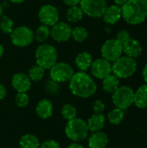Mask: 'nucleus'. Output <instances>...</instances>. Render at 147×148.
Instances as JSON below:
<instances>
[{
  "mask_svg": "<svg viewBox=\"0 0 147 148\" xmlns=\"http://www.w3.org/2000/svg\"><path fill=\"white\" fill-rule=\"evenodd\" d=\"M71 33L72 29L70 25L65 22H58L50 29L51 37L58 42H67L71 37Z\"/></svg>",
  "mask_w": 147,
  "mask_h": 148,
  "instance_id": "obj_12",
  "label": "nucleus"
},
{
  "mask_svg": "<svg viewBox=\"0 0 147 148\" xmlns=\"http://www.w3.org/2000/svg\"><path fill=\"white\" fill-rule=\"evenodd\" d=\"M102 89L107 94H113L120 87V79L113 74H110L102 79Z\"/></svg>",
  "mask_w": 147,
  "mask_h": 148,
  "instance_id": "obj_22",
  "label": "nucleus"
},
{
  "mask_svg": "<svg viewBox=\"0 0 147 148\" xmlns=\"http://www.w3.org/2000/svg\"><path fill=\"white\" fill-rule=\"evenodd\" d=\"M101 53L102 58L110 62H113L123 54L122 44L115 38L107 39L101 46Z\"/></svg>",
  "mask_w": 147,
  "mask_h": 148,
  "instance_id": "obj_9",
  "label": "nucleus"
},
{
  "mask_svg": "<svg viewBox=\"0 0 147 148\" xmlns=\"http://www.w3.org/2000/svg\"><path fill=\"white\" fill-rule=\"evenodd\" d=\"M50 36V29H49V27L44 25V24H42L41 26H39L36 32L34 33V37L35 39L38 42H45L49 36Z\"/></svg>",
  "mask_w": 147,
  "mask_h": 148,
  "instance_id": "obj_27",
  "label": "nucleus"
},
{
  "mask_svg": "<svg viewBox=\"0 0 147 148\" xmlns=\"http://www.w3.org/2000/svg\"><path fill=\"white\" fill-rule=\"evenodd\" d=\"M124 111L125 110H122V109L118 108L112 109L107 114L108 121L112 125H115V126L120 125L125 118V112Z\"/></svg>",
  "mask_w": 147,
  "mask_h": 148,
  "instance_id": "obj_25",
  "label": "nucleus"
},
{
  "mask_svg": "<svg viewBox=\"0 0 147 148\" xmlns=\"http://www.w3.org/2000/svg\"><path fill=\"white\" fill-rule=\"evenodd\" d=\"M103 20L106 23L113 25L117 23L122 18V10L121 7L116 4L107 6L102 15Z\"/></svg>",
  "mask_w": 147,
  "mask_h": 148,
  "instance_id": "obj_16",
  "label": "nucleus"
},
{
  "mask_svg": "<svg viewBox=\"0 0 147 148\" xmlns=\"http://www.w3.org/2000/svg\"><path fill=\"white\" fill-rule=\"evenodd\" d=\"M11 85L17 93H27L31 87V81L28 75L16 73L12 76Z\"/></svg>",
  "mask_w": 147,
  "mask_h": 148,
  "instance_id": "obj_15",
  "label": "nucleus"
},
{
  "mask_svg": "<svg viewBox=\"0 0 147 148\" xmlns=\"http://www.w3.org/2000/svg\"><path fill=\"white\" fill-rule=\"evenodd\" d=\"M80 7L83 13L90 17H101L107 7L106 0H81Z\"/></svg>",
  "mask_w": 147,
  "mask_h": 148,
  "instance_id": "obj_10",
  "label": "nucleus"
},
{
  "mask_svg": "<svg viewBox=\"0 0 147 148\" xmlns=\"http://www.w3.org/2000/svg\"><path fill=\"white\" fill-rule=\"evenodd\" d=\"M71 93L80 98H88L97 91V85L94 80L86 72L79 71L75 73L69 81Z\"/></svg>",
  "mask_w": 147,
  "mask_h": 148,
  "instance_id": "obj_1",
  "label": "nucleus"
},
{
  "mask_svg": "<svg viewBox=\"0 0 147 148\" xmlns=\"http://www.w3.org/2000/svg\"><path fill=\"white\" fill-rule=\"evenodd\" d=\"M39 148H61L59 143L55 140H47L43 141Z\"/></svg>",
  "mask_w": 147,
  "mask_h": 148,
  "instance_id": "obj_35",
  "label": "nucleus"
},
{
  "mask_svg": "<svg viewBox=\"0 0 147 148\" xmlns=\"http://www.w3.org/2000/svg\"><path fill=\"white\" fill-rule=\"evenodd\" d=\"M84 16V13L81 10V8L78 5L71 6L67 10L66 12V17L67 20L70 23H77L82 19Z\"/></svg>",
  "mask_w": 147,
  "mask_h": 148,
  "instance_id": "obj_24",
  "label": "nucleus"
},
{
  "mask_svg": "<svg viewBox=\"0 0 147 148\" xmlns=\"http://www.w3.org/2000/svg\"><path fill=\"white\" fill-rule=\"evenodd\" d=\"M62 116L67 121L76 118L77 116L76 108L71 104H65L62 108Z\"/></svg>",
  "mask_w": 147,
  "mask_h": 148,
  "instance_id": "obj_28",
  "label": "nucleus"
},
{
  "mask_svg": "<svg viewBox=\"0 0 147 148\" xmlns=\"http://www.w3.org/2000/svg\"><path fill=\"white\" fill-rule=\"evenodd\" d=\"M3 52H4L3 47V45H1V44H0V58L3 56Z\"/></svg>",
  "mask_w": 147,
  "mask_h": 148,
  "instance_id": "obj_41",
  "label": "nucleus"
},
{
  "mask_svg": "<svg viewBox=\"0 0 147 148\" xmlns=\"http://www.w3.org/2000/svg\"><path fill=\"white\" fill-rule=\"evenodd\" d=\"M35 58L37 65L41 66L44 69H49L57 62L58 54L53 45L42 43L36 49Z\"/></svg>",
  "mask_w": 147,
  "mask_h": 148,
  "instance_id": "obj_5",
  "label": "nucleus"
},
{
  "mask_svg": "<svg viewBox=\"0 0 147 148\" xmlns=\"http://www.w3.org/2000/svg\"><path fill=\"white\" fill-rule=\"evenodd\" d=\"M29 101V98L26 93H17L15 96V103L18 108H25Z\"/></svg>",
  "mask_w": 147,
  "mask_h": 148,
  "instance_id": "obj_31",
  "label": "nucleus"
},
{
  "mask_svg": "<svg viewBox=\"0 0 147 148\" xmlns=\"http://www.w3.org/2000/svg\"><path fill=\"white\" fill-rule=\"evenodd\" d=\"M62 2L68 5V7H71V6H75V5H78L81 2V0H62Z\"/></svg>",
  "mask_w": 147,
  "mask_h": 148,
  "instance_id": "obj_36",
  "label": "nucleus"
},
{
  "mask_svg": "<svg viewBox=\"0 0 147 148\" xmlns=\"http://www.w3.org/2000/svg\"><path fill=\"white\" fill-rule=\"evenodd\" d=\"M90 69L92 75L100 80H102L112 74V63L104 58H99L93 61Z\"/></svg>",
  "mask_w": 147,
  "mask_h": 148,
  "instance_id": "obj_13",
  "label": "nucleus"
},
{
  "mask_svg": "<svg viewBox=\"0 0 147 148\" xmlns=\"http://www.w3.org/2000/svg\"><path fill=\"white\" fill-rule=\"evenodd\" d=\"M3 5L0 4V18L3 16Z\"/></svg>",
  "mask_w": 147,
  "mask_h": 148,
  "instance_id": "obj_43",
  "label": "nucleus"
},
{
  "mask_svg": "<svg viewBox=\"0 0 147 148\" xmlns=\"http://www.w3.org/2000/svg\"><path fill=\"white\" fill-rule=\"evenodd\" d=\"M108 136L102 131L92 133L88 140V145L89 148H106L108 145Z\"/></svg>",
  "mask_w": 147,
  "mask_h": 148,
  "instance_id": "obj_17",
  "label": "nucleus"
},
{
  "mask_svg": "<svg viewBox=\"0 0 147 148\" xmlns=\"http://www.w3.org/2000/svg\"><path fill=\"white\" fill-rule=\"evenodd\" d=\"M0 29L5 34H10L14 29V23L11 18L3 16L0 18Z\"/></svg>",
  "mask_w": 147,
  "mask_h": 148,
  "instance_id": "obj_30",
  "label": "nucleus"
},
{
  "mask_svg": "<svg viewBox=\"0 0 147 148\" xmlns=\"http://www.w3.org/2000/svg\"><path fill=\"white\" fill-rule=\"evenodd\" d=\"M53 104L48 99H42L39 101L36 108V113L37 116L42 120H47L50 118L53 114Z\"/></svg>",
  "mask_w": 147,
  "mask_h": 148,
  "instance_id": "obj_18",
  "label": "nucleus"
},
{
  "mask_svg": "<svg viewBox=\"0 0 147 148\" xmlns=\"http://www.w3.org/2000/svg\"><path fill=\"white\" fill-rule=\"evenodd\" d=\"M38 17L42 24L48 27H52L59 21V12L54 5L45 4L40 8Z\"/></svg>",
  "mask_w": 147,
  "mask_h": 148,
  "instance_id": "obj_11",
  "label": "nucleus"
},
{
  "mask_svg": "<svg viewBox=\"0 0 147 148\" xmlns=\"http://www.w3.org/2000/svg\"><path fill=\"white\" fill-rule=\"evenodd\" d=\"M137 68L136 59L121 56L112 63V74L119 79H127L135 74Z\"/></svg>",
  "mask_w": 147,
  "mask_h": 148,
  "instance_id": "obj_3",
  "label": "nucleus"
},
{
  "mask_svg": "<svg viewBox=\"0 0 147 148\" xmlns=\"http://www.w3.org/2000/svg\"><path fill=\"white\" fill-rule=\"evenodd\" d=\"M44 74H45V69L41 66L36 64L29 69L28 76L31 82H39L43 78Z\"/></svg>",
  "mask_w": 147,
  "mask_h": 148,
  "instance_id": "obj_26",
  "label": "nucleus"
},
{
  "mask_svg": "<svg viewBox=\"0 0 147 148\" xmlns=\"http://www.w3.org/2000/svg\"><path fill=\"white\" fill-rule=\"evenodd\" d=\"M87 125L89 132H99L102 131L106 125V117L102 114H94L88 118Z\"/></svg>",
  "mask_w": 147,
  "mask_h": 148,
  "instance_id": "obj_19",
  "label": "nucleus"
},
{
  "mask_svg": "<svg viewBox=\"0 0 147 148\" xmlns=\"http://www.w3.org/2000/svg\"><path fill=\"white\" fill-rule=\"evenodd\" d=\"M133 104L139 109L147 108V84L141 85L136 91H134Z\"/></svg>",
  "mask_w": 147,
  "mask_h": 148,
  "instance_id": "obj_20",
  "label": "nucleus"
},
{
  "mask_svg": "<svg viewBox=\"0 0 147 148\" xmlns=\"http://www.w3.org/2000/svg\"><path fill=\"white\" fill-rule=\"evenodd\" d=\"M122 47H123V53L126 56L133 58V59L139 57L143 52V47L140 42L132 37L126 40L122 44Z\"/></svg>",
  "mask_w": 147,
  "mask_h": 148,
  "instance_id": "obj_14",
  "label": "nucleus"
},
{
  "mask_svg": "<svg viewBox=\"0 0 147 148\" xmlns=\"http://www.w3.org/2000/svg\"><path fill=\"white\" fill-rule=\"evenodd\" d=\"M10 1L12 2V3H21L24 2L25 0H10Z\"/></svg>",
  "mask_w": 147,
  "mask_h": 148,
  "instance_id": "obj_42",
  "label": "nucleus"
},
{
  "mask_svg": "<svg viewBox=\"0 0 147 148\" xmlns=\"http://www.w3.org/2000/svg\"><path fill=\"white\" fill-rule=\"evenodd\" d=\"M131 37L129 31H127L126 29H120V31H118V33L116 34V37L115 39L118 40L121 44H123L126 40H128Z\"/></svg>",
  "mask_w": 147,
  "mask_h": 148,
  "instance_id": "obj_33",
  "label": "nucleus"
},
{
  "mask_svg": "<svg viewBox=\"0 0 147 148\" xmlns=\"http://www.w3.org/2000/svg\"><path fill=\"white\" fill-rule=\"evenodd\" d=\"M45 89L46 91L50 94V95H55L59 92L60 90V83L53 81V80H49L46 84H45Z\"/></svg>",
  "mask_w": 147,
  "mask_h": 148,
  "instance_id": "obj_32",
  "label": "nucleus"
},
{
  "mask_svg": "<svg viewBox=\"0 0 147 148\" xmlns=\"http://www.w3.org/2000/svg\"><path fill=\"white\" fill-rule=\"evenodd\" d=\"M6 95H7V91L5 87L0 83V101L3 100L6 97Z\"/></svg>",
  "mask_w": 147,
  "mask_h": 148,
  "instance_id": "obj_37",
  "label": "nucleus"
},
{
  "mask_svg": "<svg viewBox=\"0 0 147 148\" xmlns=\"http://www.w3.org/2000/svg\"><path fill=\"white\" fill-rule=\"evenodd\" d=\"M126 1H127V0H113L114 4H116V5H118V6H120V7H122V6L126 3Z\"/></svg>",
  "mask_w": 147,
  "mask_h": 148,
  "instance_id": "obj_40",
  "label": "nucleus"
},
{
  "mask_svg": "<svg viewBox=\"0 0 147 148\" xmlns=\"http://www.w3.org/2000/svg\"><path fill=\"white\" fill-rule=\"evenodd\" d=\"M40 145L39 139L36 135L30 134L23 135L19 140V147L21 148H39Z\"/></svg>",
  "mask_w": 147,
  "mask_h": 148,
  "instance_id": "obj_23",
  "label": "nucleus"
},
{
  "mask_svg": "<svg viewBox=\"0 0 147 148\" xmlns=\"http://www.w3.org/2000/svg\"><path fill=\"white\" fill-rule=\"evenodd\" d=\"M68 148H85L81 144H80L79 142H73L71 143Z\"/></svg>",
  "mask_w": 147,
  "mask_h": 148,
  "instance_id": "obj_39",
  "label": "nucleus"
},
{
  "mask_svg": "<svg viewBox=\"0 0 147 148\" xmlns=\"http://www.w3.org/2000/svg\"><path fill=\"white\" fill-rule=\"evenodd\" d=\"M89 130L87 122L81 118L68 121L65 127V134L73 142H81L88 138Z\"/></svg>",
  "mask_w": 147,
  "mask_h": 148,
  "instance_id": "obj_4",
  "label": "nucleus"
},
{
  "mask_svg": "<svg viewBox=\"0 0 147 148\" xmlns=\"http://www.w3.org/2000/svg\"><path fill=\"white\" fill-rule=\"evenodd\" d=\"M105 103L101 100H96L93 103V111L94 114H102L105 110Z\"/></svg>",
  "mask_w": 147,
  "mask_h": 148,
  "instance_id": "obj_34",
  "label": "nucleus"
},
{
  "mask_svg": "<svg viewBox=\"0 0 147 148\" xmlns=\"http://www.w3.org/2000/svg\"><path fill=\"white\" fill-rule=\"evenodd\" d=\"M11 42L16 47H27L34 41V32L27 26L15 28L10 33Z\"/></svg>",
  "mask_w": 147,
  "mask_h": 148,
  "instance_id": "obj_8",
  "label": "nucleus"
},
{
  "mask_svg": "<svg viewBox=\"0 0 147 148\" xmlns=\"http://www.w3.org/2000/svg\"><path fill=\"white\" fill-rule=\"evenodd\" d=\"M71 36L73 37V39L75 42H84L88 38V32L84 27L79 26V27H76L74 29H72Z\"/></svg>",
  "mask_w": 147,
  "mask_h": 148,
  "instance_id": "obj_29",
  "label": "nucleus"
},
{
  "mask_svg": "<svg viewBox=\"0 0 147 148\" xmlns=\"http://www.w3.org/2000/svg\"><path fill=\"white\" fill-rule=\"evenodd\" d=\"M142 76H143L145 83L147 84V63L145 65V67H144V69L142 70Z\"/></svg>",
  "mask_w": 147,
  "mask_h": 148,
  "instance_id": "obj_38",
  "label": "nucleus"
},
{
  "mask_svg": "<svg viewBox=\"0 0 147 148\" xmlns=\"http://www.w3.org/2000/svg\"><path fill=\"white\" fill-rule=\"evenodd\" d=\"M134 90L129 86H120L112 94V101L115 108L126 110L133 104Z\"/></svg>",
  "mask_w": 147,
  "mask_h": 148,
  "instance_id": "obj_6",
  "label": "nucleus"
},
{
  "mask_svg": "<svg viewBox=\"0 0 147 148\" xmlns=\"http://www.w3.org/2000/svg\"><path fill=\"white\" fill-rule=\"evenodd\" d=\"M74 74L75 71L72 66L63 62H56L49 69L50 79L58 83L69 82Z\"/></svg>",
  "mask_w": 147,
  "mask_h": 148,
  "instance_id": "obj_7",
  "label": "nucleus"
},
{
  "mask_svg": "<svg viewBox=\"0 0 147 148\" xmlns=\"http://www.w3.org/2000/svg\"><path fill=\"white\" fill-rule=\"evenodd\" d=\"M93 61L94 60L90 53L87 51H82L76 56L75 62L76 67L80 69V71L86 72L88 69H90Z\"/></svg>",
  "mask_w": 147,
  "mask_h": 148,
  "instance_id": "obj_21",
  "label": "nucleus"
},
{
  "mask_svg": "<svg viewBox=\"0 0 147 148\" xmlns=\"http://www.w3.org/2000/svg\"><path fill=\"white\" fill-rule=\"evenodd\" d=\"M122 18L131 25H139L147 18V0H127L121 7Z\"/></svg>",
  "mask_w": 147,
  "mask_h": 148,
  "instance_id": "obj_2",
  "label": "nucleus"
}]
</instances>
